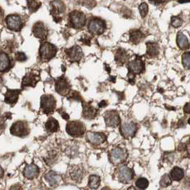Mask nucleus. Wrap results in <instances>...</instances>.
Instances as JSON below:
<instances>
[{
  "label": "nucleus",
  "mask_w": 190,
  "mask_h": 190,
  "mask_svg": "<svg viewBox=\"0 0 190 190\" xmlns=\"http://www.w3.org/2000/svg\"><path fill=\"white\" fill-rule=\"evenodd\" d=\"M127 69L129 73L127 74L129 81L131 84H134V80L135 75L140 74L144 71V63L140 57H137L135 59L129 62L127 65Z\"/></svg>",
  "instance_id": "nucleus-1"
},
{
  "label": "nucleus",
  "mask_w": 190,
  "mask_h": 190,
  "mask_svg": "<svg viewBox=\"0 0 190 190\" xmlns=\"http://www.w3.org/2000/svg\"><path fill=\"white\" fill-rule=\"evenodd\" d=\"M86 128L82 122L79 121L70 122L67 124V132L74 137L82 136L85 133Z\"/></svg>",
  "instance_id": "nucleus-2"
},
{
  "label": "nucleus",
  "mask_w": 190,
  "mask_h": 190,
  "mask_svg": "<svg viewBox=\"0 0 190 190\" xmlns=\"http://www.w3.org/2000/svg\"><path fill=\"white\" fill-rule=\"evenodd\" d=\"M127 151L121 147L114 148L109 153V160L113 165L122 164L127 159Z\"/></svg>",
  "instance_id": "nucleus-3"
},
{
  "label": "nucleus",
  "mask_w": 190,
  "mask_h": 190,
  "mask_svg": "<svg viewBox=\"0 0 190 190\" xmlns=\"http://www.w3.org/2000/svg\"><path fill=\"white\" fill-rule=\"evenodd\" d=\"M57 48L49 42H44L41 45L39 55L43 60H49L53 58L57 54Z\"/></svg>",
  "instance_id": "nucleus-4"
},
{
  "label": "nucleus",
  "mask_w": 190,
  "mask_h": 190,
  "mask_svg": "<svg viewBox=\"0 0 190 190\" xmlns=\"http://www.w3.org/2000/svg\"><path fill=\"white\" fill-rule=\"evenodd\" d=\"M106 28L104 21L98 18H94L89 22L88 29L93 35H100L104 32Z\"/></svg>",
  "instance_id": "nucleus-5"
},
{
  "label": "nucleus",
  "mask_w": 190,
  "mask_h": 190,
  "mask_svg": "<svg viewBox=\"0 0 190 190\" xmlns=\"http://www.w3.org/2000/svg\"><path fill=\"white\" fill-rule=\"evenodd\" d=\"M105 123L108 127H116L121 124V119L118 112L115 110H109L104 115Z\"/></svg>",
  "instance_id": "nucleus-6"
},
{
  "label": "nucleus",
  "mask_w": 190,
  "mask_h": 190,
  "mask_svg": "<svg viewBox=\"0 0 190 190\" xmlns=\"http://www.w3.org/2000/svg\"><path fill=\"white\" fill-rule=\"evenodd\" d=\"M69 20L72 26L76 29L83 27L86 24L85 15L82 12L78 11L72 12L69 14Z\"/></svg>",
  "instance_id": "nucleus-7"
},
{
  "label": "nucleus",
  "mask_w": 190,
  "mask_h": 190,
  "mask_svg": "<svg viewBox=\"0 0 190 190\" xmlns=\"http://www.w3.org/2000/svg\"><path fill=\"white\" fill-rule=\"evenodd\" d=\"M118 178L122 183H129L134 178V171L127 165L120 166L118 169Z\"/></svg>",
  "instance_id": "nucleus-8"
},
{
  "label": "nucleus",
  "mask_w": 190,
  "mask_h": 190,
  "mask_svg": "<svg viewBox=\"0 0 190 190\" xmlns=\"http://www.w3.org/2000/svg\"><path fill=\"white\" fill-rule=\"evenodd\" d=\"M56 106V100L52 95H44L41 98V108L46 114L52 112Z\"/></svg>",
  "instance_id": "nucleus-9"
},
{
  "label": "nucleus",
  "mask_w": 190,
  "mask_h": 190,
  "mask_svg": "<svg viewBox=\"0 0 190 190\" xmlns=\"http://www.w3.org/2000/svg\"><path fill=\"white\" fill-rule=\"evenodd\" d=\"M137 129V125L134 122H126V123L122 124L120 127V132L125 138L133 137L135 135Z\"/></svg>",
  "instance_id": "nucleus-10"
},
{
  "label": "nucleus",
  "mask_w": 190,
  "mask_h": 190,
  "mask_svg": "<svg viewBox=\"0 0 190 190\" xmlns=\"http://www.w3.org/2000/svg\"><path fill=\"white\" fill-rule=\"evenodd\" d=\"M10 132L13 135L23 137L28 134V127L25 122L18 121L14 122L12 124L10 129Z\"/></svg>",
  "instance_id": "nucleus-11"
},
{
  "label": "nucleus",
  "mask_w": 190,
  "mask_h": 190,
  "mask_svg": "<svg viewBox=\"0 0 190 190\" xmlns=\"http://www.w3.org/2000/svg\"><path fill=\"white\" fill-rule=\"evenodd\" d=\"M6 23L9 30L13 31H20L22 26V21L20 16L9 15L6 18Z\"/></svg>",
  "instance_id": "nucleus-12"
},
{
  "label": "nucleus",
  "mask_w": 190,
  "mask_h": 190,
  "mask_svg": "<svg viewBox=\"0 0 190 190\" xmlns=\"http://www.w3.org/2000/svg\"><path fill=\"white\" fill-rule=\"evenodd\" d=\"M107 137L103 133H99V132H89L86 134V139L90 141L91 144L99 145L104 143L106 141Z\"/></svg>",
  "instance_id": "nucleus-13"
},
{
  "label": "nucleus",
  "mask_w": 190,
  "mask_h": 190,
  "mask_svg": "<svg viewBox=\"0 0 190 190\" xmlns=\"http://www.w3.org/2000/svg\"><path fill=\"white\" fill-rule=\"evenodd\" d=\"M55 87H56L57 92L59 95L63 96L68 95L69 90H70V86H69L68 81L64 77H61L57 79Z\"/></svg>",
  "instance_id": "nucleus-14"
},
{
  "label": "nucleus",
  "mask_w": 190,
  "mask_h": 190,
  "mask_svg": "<svg viewBox=\"0 0 190 190\" xmlns=\"http://www.w3.org/2000/svg\"><path fill=\"white\" fill-rule=\"evenodd\" d=\"M33 33L36 37L45 39L47 36V30L42 22H37L33 26Z\"/></svg>",
  "instance_id": "nucleus-15"
},
{
  "label": "nucleus",
  "mask_w": 190,
  "mask_h": 190,
  "mask_svg": "<svg viewBox=\"0 0 190 190\" xmlns=\"http://www.w3.org/2000/svg\"><path fill=\"white\" fill-rule=\"evenodd\" d=\"M39 173V169L37 166L35 165H26L25 170H24V175L26 178L30 179H32L37 177Z\"/></svg>",
  "instance_id": "nucleus-16"
},
{
  "label": "nucleus",
  "mask_w": 190,
  "mask_h": 190,
  "mask_svg": "<svg viewBox=\"0 0 190 190\" xmlns=\"http://www.w3.org/2000/svg\"><path fill=\"white\" fill-rule=\"evenodd\" d=\"M68 55L72 61L78 62L83 56L82 50L79 46H74L68 50Z\"/></svg>",
  "instance_id": "nucleus-17"
},
{
  "label": "nucleus",
  "mask_w": 190,
  "mask_h": 190,
  "mask_svg": "<svg viewBox=\"0 0 190 190\" xmlns=\"http://www.w3.org/2000/svg\"><path fill=\"white\" fill-rule=\"evenodd\" d=\"M20 90H8L4 96V101L7 103V104H13L17 101V99L20 95Z\"/></svg>",
  "instance_id": "nucleus-18"
},
{
  "label": "nucleus",
  "mask_w": 190,
  "mask_h": 190,
  "mask_svg": "<svg viewBox=\"0 0 190 190\" xmlns=\"http://www.w3.org/2000/svg\"><path fill=\"white\" fill-rule=\"evenodd\" d=\"M44 178L48 183L52 187L58 185L60 181H61V177H60L59 175L57 174V173L52 172V171L48 172L47 174L45 175Z\"/></svg>",
  "instance_id": "nucleus-19"
},
{
  "label": "nucleus",
  "mask_w": 190,
  "mask_h": 190,
  "mask_svg": "<svg viewBox=\"0 0 190 190\" xmlns=\"http://www.w3.org/2000/svg\"><path fill=\"white\" fill-rule=\"evenodd\" d=\"M146 54L150 57H156L160 54V47L155 42H149L146 43Z\"/></svg>",
  "instance_id": "nucleus-20"
},
{
  "label": "nucleus",
  "mask_w": 190,
  "mask_h": 190,
  "mask_svg": "<svg viewBox=\"0 0 190 190\" xmlns=\"http://www.w3.org/2000/svg\"><path fill=\"white\" fill-rule=\"evenodd\" d=\"M144 35L141 31L139 30H131L129 33V39L131 42L134 44H137L140 43L141 40L144 39Z\"/></svg>",
  "instance_id": "nucleus-21"
},
{
  "label": "nucleus",
  "mask_w": 190,
  "mask_h": 190,
  "mask_svg": "<svg viewBox=\"0 0 190 190\" xmlns=\"http://www.w3.org/2000/svg\"><path fill=\"white\" fill-rule=\"evenodd\" d=\"M128 54L123 49H119L115 54V62L119 65H122L125 64L128 60Z\"/></svg>",
  "instance_id": "nucleus-22"
},
{
  "label": "nucleus",
  "mask_w": 190,
  "mask_h": 190,
  "mask_svg": "<svg viewBox=\"0 0 190 190\" xmlns=\"http://www.w3.org/2000/svg\"><path fill=\"white\" fill-rule=\"evenodd\" d=\"M177 43L178 47L182 50L188 49L189 47V42L187 37L183 33L179 32L177 37Z\"/></svg>",
  "instance_id": "nucleus-23"
},
{
  "label": "nucleus",
  "mask_w": 190,
  "mask_h": 190,
  "mask_svg": "<svg viewBox=\"0 0 190 190\" xmlns=\"http://www.w3.org/2000/svg\"><path fill=\"white\" fill-rule=\"evenodd\" d=\"M184 172L182 168L175 167L171 170L170 172V177L172 180L176 182H179L184 178Z\"/></svg>",
  "instance_id": "nucleus-24"
},
{
  "label": "nucleus",
  "mask_w": 190,
  "mask_h": 190,
  "mask_svg": "<svg viewBox=\"0 0 190 190\" xmlns=\"http://www.w3.org/2000/svg\"><path fill=\"white\" fill-rule=\"evenodd\" d=\"M10 66V60L5 53H0V72L7 70Z\"/></svg>",
  "instance_id": "nucleus-25"
},
{
  "label": "nucleus",
  "mask_w": 190,
  "mask_h": 190,
  "mask_svg": "<svg viewBox=\"0 0 190 190\" xmlns=\"http://www.w3.org/2000/svg\"><path fill=\"white\" fill-rule=\"evenodd\" d=\"M45 127H46V129L48 132L53 133V132H55L58 130L59 123L55 119L51 118L47 122L46 124H45Z\"/></svg>",
  "instance_id": "nucleus-26"
},
{
  "label": "nucleus",
  "mask_w": 190,
  "mask_h": 190,
  "mask_svg": "<svg viewBox=\"0 0 190 190\" xmlns=\"http://www.w3.org/2000/svg\"><path fill=\"white\" fill-rule=\"evenodd\" d=\"M97 111L95 108L89 105L84 106L83 116L86 119H92L95 117Z\"/></svg>",
  "instance_id": "nucleus-27"
},
{
  "label": "nucleus",
  "mask_w": 190,
  "mask_h": 190,
  "mask_svg": "<svg viewBox=\"0 0 190 190\" xmlns=\"http://www.w3.org/2000/svg\"><path fill=\"white\" fill-rule=\"evenodd\" d=\"M36 76L34 75L33 74L30 73L25 76L22 81V86H35V83H37V79H36Z\"/></svg>",
  "instance_id": "nucleus-28"
},
{
  "label": "nucleus",
  "mask_w": 190,
  "mask_h": 190,
  "mask_svg": "<svg viewBox=\"0 0 190 190\" xmlns=\"http://www.w3.org/2000/svg\"><path fill=\"white\" fill-rule=\"evenodd\" d=\"M101 182L100 177L97 175H91L89 178L88 185L91 189H97L100 187Z\"/></svg>",
  "instance_id": "nucleus-29"
},
{
  "label": "nucleus",
  "mask_w": 190,
  "mask_h": 190,
  "mask_svg": "<svg viewBox=\"0 0 190 190\" xmlns=\"http://www.w3.org/2000/svg\"><path fill=\"white\" fill-rule=\"evenodd\" d=\"M52 12L57 14L64 12V9H65V7H64L63 3H62V2L58 1V0L52 2Z\"/></svg>",
  "instance_id": "nucleus-30"
},
{
  "label": "nucleus",
  "mask_w": 190,
  "mask_h": 190,
  "mask_svg": "<svg viewBox=\"0 0 190 190\" xmlns=\"http://www.w3.org/2000/svg\"><path fill=\"white\" fill-rule=\"evenodd\" d=\"M172 178H171L170 175L167 174H165L163 175L162 178H161L160 182V184L162 187H169V185L172 184Z\"/></svg>",
  "instance_id": "nucleus-31"
},
{
  "label": "nucleus",
  "mask_w": 190,
  "mask_h": 190,
  "mask_svg": "<svg viewBox=\"0 0 190 190\" xmlns=\"http://www.w3.org/2000/svg\"><path fill=\"white\" fill-rule=\"evenodd\" d=\"M135 185L139 189H144L147 188V187L149 186V182L146 178L141 177L139 178V179L137 180L135 182Z\"/></svg>",
  "instance_id": "nucleus-32"
},
{
  "label": "nucleus",
  "mask_w": 190,
  "mask_h": 190,
  "mask_svg": "<svg viewBox=\"0 0 190 190\" xmlns=\"http://www.w3.org/2000/svg\"><path fill=\"white\" fill-rule=\"evenodd\" d=\"M27 5L31 12H35L40 7V4L36 0H27Z\"/></svg>",
  "instance_id": "nucleus-33"
},
{
  "label": "nucleus",
  "mask_w": 190,
  "mask_h": 190,
  "mask_svg": "<svg viewBox=\"0 0 190 190\" xmlns=\"http://www.w3.org/2000/svg\"><path fill=\"white\" fill-rule=\"evenodd\" d=\"M182 64L186 69H190V52H185L182 55Z\"/></svg>",
  "instance_id": "nucleus-34"
},
{
  "label": "nucleus",
  "mask_w": 190,
  "mask_h": 190,
  "mask_svg": "<svg viewBox=\"0 0 190 190\" xmlns=\"http://www.w3.org/2000/svg\"><path fill=\"white\" fill-rule=\"evenodd\" d=\"M71 177L73 179L76 180V181H79L80 180L81 178H82V172L79 169H75L73 170V172H71Z\"/></svg>",
  "instance_id": "nucleus-35"
},
{
  "label": "nucleus",
  "mask_w": 190,
  "mask_h": 190,
  "mask_svg": "<svg viewBox=\"0 0 190 190\" xmlns=\"http://www.w3.org/2000/svg\"><path fill=\"white\" fill-rule=\"evenodd\" d=\"M148 5L146 3H141L139 7V13H140L141 17L144 18L148 13Z\"/></svg>",
  "instance_id": "nucleus-36"
},
{
  "label": "nucleus",
  "mask_w": 190,
  "mask_h": 190,
  "mask_svg": "<svg viewBox=\"0 0 190 190\" xmlns=\"http://www.w3.org/2000/svg\"><path fill=\"white\" fill-rule=\"evenodd\" d=\"M182 21L181 20V19H179V17L174 16V17L172 18V25L174 26V28L179 27V26L182 25Z\"/></svg>",
  "instance_id": "nucleus-37"
},
{
  "label": "nucleus",
  "mask_w": 190,
  "mask_h": 190,
  "mask_svg": "<svg viewBox=\"0 0 190 190\" xmlns=\"http://www.w3.org/2000/svg\"><path fill=\"white\" fill-rule=\"evenodd\" d=\"M15 57H16V59L17 60V61H20V62L25 61V60L26 59V55L22 52H17V53H16Z\"/></svg>",
  "instance_id": "nucleus-38"
},
{
  "label": "nucleus",
  "mask_w": 190,
  "mask_h": 190,
  "mask_svg": "<svg viewBox=\"0 0 190 190\" xmlns=\"http://www.w3.org/2000/svg\"><path fill=\"white\" fill-rule=\"evenodd\" d=\"M85 2H86V7H95V0H85Z\"/></svg>",
  "instance_id": "nucleus-39"
},
{
  "label": "nucleus",
  "mask_w": 190,
  "mask_h": 190,
  "mask_svg": "<svg viewBox=\"0 0 190 190\" xmlns=\"http://www.w3.org/2000/svg\"><path fill=\"white\" fill-rule=\"evenodd\" d=\"M183 109L184 112L186 113V114H190V103H187V104L184 105Z\"/></svg>",
  "instance_id": "nucleus-40"
},
{
  "label": "nucleus",
  "mask_w": 190,
  "mask_h": 190,
  "mask_svg": "<svg viewBox=\"0 0 190 190\" xmlns=\"http://www.w3.org/2000/svg\"><path fill=\"white\" fill-rule=\"evenodd\" d=\"M4 119L2 118V117H0V132L4 128Z\"/></svg>",
  "instance_id": "nucleus-41"
},
{
  "label": "nucleus",
  "mask_w": 190,
  "mask_h": 190,
  "mask_svg": "<svg viewBox=\"0 0 190 190\" xmlns=\"http://www.w3.org/2000/svg\"><path fill=\"white\" fill-rule=\"evenodd\" d=\"M151 1L155 4H161V3H163V2H166L167 0H151Z\"/></svg>",
  "instance_id": "nucleus-42"
},
{
  "label": "nucleus",
  "mask_w": 190,
  "mask_h": 190,
  "mask_svg": "<svg viewBox=\"0 0 190 190\" xmlns=\"http://www.w3.org/2000/svg\"><path fill=\"white\" fill-rule=\"evenodd\" d=\"M3 175H4V170L2 169L1 166H0V178L3 177Z\"/></svg>",
  "instance_id": "nucleus-43"
},
{
  "label": "nucleus",
  "mask_w": 190,
  "mask_h": 190,
  "mask_svg": "<svg viewBox=\"0 0 190 190\" xmlns=\"http://www.w3.org/2000/svg\"><path fill=\"white\" fill-rule=\"evenodd\" d=\"M2 17H3V12H2L1 8H0V21L2 20Z\"/></svg>",
  "instance_id": "nucleus-44"
},
{
  "label": "nucleus",
  "mask_w": 190,
  "mask_h": 190,
  "mask_svg": "<svg viewBox=\"0 0 190 190\" xmlns=\"http://www.w3.org/2000/svg\"><path fill=\"white\" fill-rule=\"evenodd\" d=\"M189 1L190 0H179V2H180V3H184V2H187Z\"/></svg>",
  "instance_id": "nucleus-45"
},
{
  "label": "nucleus",
  "mask_w": 190,
  "mask_h": 190,
  "mask_svg": "<svg viewBox=\"0 0 190 190\" xmlns=\"http://www.w3.org/2000/svg\"><path fill=\"white\" fill-rule=\"evenodd\" d=\"M2 84H3V81H2V79L1 76H0V89H1V87H2Z\"/></svg>",
  "instance_id": "nucleus-46"
},
{
  "label": "nucleus",
  "mask_w": 190,
  "mask_h": 190,
  "mask_svg": "<svg viewBox=\"0 0 190 190\" xmlns=\"http://www.w3.org/2000/svg\"><path fill=\"white\" fill-rule=\"evenodd\" d=\"M188 123H189V124L190 125V118L188 119Z\"/></svg>",
  "instance_id": "nucleus-47"
},
{
  "label": "nucleus",
  "mask_w": 190,
  "mask_h": 190,
  "mask_svg": "<svg viewBox=\"0 0 190 190\" xmlns=\"http://www.w3.org/2000/svg\"><path fill=\"white\" fill-rule=\"evenodd\" d=\"M189 143H190V137H189Z\"/></svg>",
  "instance_id": "nucleus-48"
}]
</instances>
